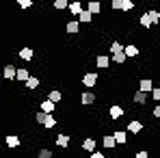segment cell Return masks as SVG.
Returning a JSON list of instances; mask_svg holds the SVG:
<instances>
[{"instance_id": "obj_1", "label": "cell", "mask_w": 160, "mask_h": 158, "mask_svg": "<svg viewBox=\"0 0 160 158\" xmlns=\"http://www.w3.org/2000/svg\"><path fill=\"white\" fill-rule=\"evenodd\" d=\"M149 98H152V95H149L147 91H141V89H138V91H134V93H132V102H134L136 106H145V104H147V100H149Z\"/></svg>"}, {"instance_id": "obj_2", "label": "cell", "mask_w": 160, "mask_h": 158, "mask_svg": "<svg viewBox=\"0 0 160 158\" xmlns=\"http://www.w3.org/2000/svg\"><path fill=\"white\" fill-rule=\"evenodd\" d=\"M98 82H100V76H98L95 72H87V74L82 76V84H84V87H98Z\"/></svg>"}, {"instance_id": "obj_3", "label": "cell", "mask_w": 160, "mask_h": 158, "mask_svg": "<svg viewBox=\"0 0 160 158\" xmlns=\"http://www.w3.org/2000/svg\"><path fill=\"white\" fill-rule=\"evenodd\" d=\"M98 102V95L93 93V91H84V93H80V104L82 106H91Z\"/></svg>"}, {"instance_id": "obj_4", "label": "cell", "mask_w": 160, "mask_h": 158, "mask_svg": "<svg viewBox=\"0 0 160 158\" xmlns=\"http://www.w3.org/2000/svg\"><path fill=\"white\" fill-rule=\"evenodd\" d=\"M102 147L108 150V152H115V147H117L115 134H104V136H102Z\"/></svg>"}, {"instance_id": "obj_5", "label": "cell", "mask_w": 160, "mask_h": 158, "mask_svg": "<svg viewBox=\"0 0 160 158\" xmlns=\"http://www.w3.org/2000/svg\"><path fill=\"white\" fill-rule=\"evenodd\" d=\"M15 76H18V69H15L11 63H7L4 69H2V78L4 80H15Z\"/></svg>"}, {"instance_id": "obj_6", "label": "cell", "mask_w": 160, "mask_h": 158, "mask_svg": "<svg viewBox=\"0 0 160 158\" xmlns=\"http://www.w3.org/2000/svg\"><path fill=\"white\" fill-rule=\"evenodd\" d=\"M110 61H112V59L106 56V54H98V56H95V65H98L100 69H108V67H110Z\"/></svg>"}, {"instance_id": "obj_7", "label": "cell", "mask_w": 160, "mask_h": 158, "mask_svg": "<svg viewBox=\"0 0 160 158\" xmlns=\"http://www.w3.org/2000/svg\"><path fill=\"white\" fill-rule=\"evenodd\" d=\"M65 33H69V35H78V33H80V20H72V22H67V24H65Z\"/></svg>"}, {"instance_id": "obj_8", "label": "cell", "mask_w": 160, "mask_h": 158, "mask_svg": "<svg viewBox=\"0 0 160 158\" xmlns=\"http://www.w3.org/2000/svg\"><path fill=\"white\" fill-rule=\"evenodd\" d=\"M126 130L130 132V134H141V130H143V121H138V119H132L130 124H128V128Z\"/></svg>"}, {"instance_id": "obj_9", "label": "cell", "mask_w": 160, "mask_h": 158, "mask_svg": "<svg viewBox=\"0 0 160 158\" xmlns=\"http://www.w3.org/2000/svg\"><path fill=\"white\" fill-rule=\"evenodd\" d=\"M138 89L152 93V89H154V80H152V78H138Z\"/></svg>"}, {"instance_id": "obj_10", "label": "cell", "mask_w": 160, "mask_h": 158, "mask_svg": "<svg viewBox=\"0 0 160 158\" xmlns=\"http://www.w3.org/2000/svg\"><path fill=\"white\" fill-rule=\"evenodd\" d=\"M78 20H80V24H87V26H89V24L93 22V13H91L89 9H82L80 15H78Z\"/></svg>"}, {"instance_id": "obj_11", "label": "cell", "mask_w": 160, "mask_h": 158, "mask_svg": "<svg viewBox=\"0 0 160 158\" xmlns=\"http://www.w3.org/2000/svg\"><path fill=\"white\" fill-rule=\"evenodd\" d=\"M123 50H126V54H128V59H136V56L141 54L138 46H134V43H126V46H123Z\"/></svg>"}, {"instance_id": "obj_12", "label": "cell", "mask_w": 160, "mask_h": 158, "mask_svg": "<svg viewBox=\"0 0 160 158\" xmlns=\"http://www.w3.org/2000/svg\"><path fill=\"white\" fill-rule=\"evenodd\" d=\"M69 143H72L69 134H58V136H56V145H58L61 150H67V147H69Z\"/></svg>"}, {"instance_id": "obj_13", "label": "cell", "mask_w": 160, "mask_h": 158, "mask_svg": "<svg viewBox=\"0 0 160 158\" xmlns=\"http://www.w3.org/2000/svg\"><path fill=\"white\" fill-rule=\"evenodd\" d=\"M41 110H46V113H54L56 110V102L54 100H50V98H46L43 102H41V106H39Z\"/></svg>"}, {"instance_id": "obj_14", "label": "cell", "mask_w": 160, "mask_h": 158, "mask_svg": "<svg viewBox=\"0 0 160 158\" xmlns=\"http://www.w3.org/2000/svg\"><path fill=\"white\" fill-rule=\"evenodd\" d=\"M112 61H115L117 65H123V63L128 61V54H126V50H117V52H112Z\"/></svg>"}, {"instance_id": "obj_15", "label": "cell", "mask_w": 160, "mask_h": 158, "mask_svg": "<svg viewBox=\"0 0 160 158\" xmlns=\"http://www.w3.org/2000/svg\"><path fill=\"white\" fill-rule=\"evenodd\" d=\"M115 141H117V145H126V141H128V130H115Z\"/></svg>"}, {"instance_id": "obj_16", "label": "cell", "mask_w": 160, "mask_h": 158, "mask_svg": "<svg viewBox=\"0 0 160 158\" xmlns=\"http://www.w3.org/2000/svg\"><path fill=\"white\" fill-rule=\"evenodd\" d=\"M87 9H89L93 15H100V11H102V2H100V0H89Z\"/></svg>"}, {"instance_id": "obj_17", "label": "cell", "mask_w": 160, "mask_h": 158, "mask_svg": "<svg viewBox=\"0 0 160 158\" xmlns=\"http://www.w3.org/2000/svg\"><path fill=\"white\" fill-rule=\"evenodd\" d=\"M4 141H7V147H11V150H15V147H20V143H22L18 134H9V136H7Z\"/></svg>"}, {"instance_id": "obj_18", "label": "cell", "mask_w": 160, "mask_h": 158, "mask_svg": "<svg viewBox=\"0 0 160 158\" xmlns=\"http://www.w3.org/2000/svg\"><path fill=\"white\" fill-rule=\"evenodd\" d=\"M95 145H98V143H95V139H91V136H87V139L82 141V150H84L87 154H91V152L95 150Z\"/></svg>"}, {"instance_id": "obj_19", "label": "cell", "mask_w": 160, "mask_h": 158, "mask_svg": "<svg viewBox=\"0 0 160 158\" xmlns=\"http://www.w3.org/2000/svg\"><path fill=\"white\" fill-rule=\"evenodd\" d=\"M82 9H84V7H82V2H80V0H74V2H69V13H72L74 18H78Z\"/></svg>"}, {"instance_id": "obj_20", "label": "cell", "mask_w": 160, "mask_h": 158, "mask_svg": "<svg viewBox=\"0 0 160 158\" xmlns=\"http://www.w3.org/2000/svg\"><path fill=\"white\" fill-rule=\"evenodd\" d=\"M108 113H110V117H112V119H121V117H123V108H121L119 104H112Z\"/></svg>"}, {"instance_id": "obj_21", "label": "cell", "mask_w": 160, "mask_h": 158, "mask_svg": "<svg viewBox=\"0 0 160 158\" xmlns=\"http://www.w3.org/2000/svg\"><path fill=\"white\" fill-rule=\"evenodd\" d=\"M54 126H56V117H54V113H48L46 115V121H43V128L46 130H52Z\"/></svg>"}, {"instance_id": "obj_22", "label": "cell", "mask_w": 160, "mask_h": 158, "mask_svg": "<svg viewBox=\"0 0 160 158\" xmlns=\"http://www.w3.org/2000/svg\"><path fill=\"white\" fill-rule=\"evenodd\" d=\"M138 24H141V28H149V26H154V24H152V18H149V13H147V11H145V13H143V15L138 18Z\"/></svg>"}, {"instance_id": "obj_23", "label": "cell", "mask_w": 160, "mask_h": 158, "mask_svg": "<svg viewBox=\"0 0 160 158\" xmlns=\"http://www.w3.org/2000/svg\"><path fill=\"white\" fill-rule=\"evenodd\" d=\"M18 54H20V59H22V61H30V59L35 56V50H32V48H22Z\"/></svg>"}, {"instance_id": "obj_24", "label": "cell", "mask_w": 160, "mask_h": 158, "mask_svg": "<svg viewBox=\"0 0 160 158\" xmlns=\"http://www.w3.org/2000/svg\"><path fill=\"white\" fill-rule=\"evenodd\" d=\"M26 84L28 91H35V89H39V78H35V76H28V80L24 82Z\"/></svg>"}, {"instance_id": "obj_25", "label": "cell", "mask_w": 160, "mask_h": 158, "mask_svg": "<svg viewBox=\"0 0 160 158\" xmlns=\"http://www.w3.org/2000/svg\"><path fill=\"white\" fill-rule=\"evenodd\" d=\"M52 7L56 11H63V9H69V0H54Z\"/></svg>"}, {"instance_id": "obj_26", "label": "cell", "mask_w": 160, "mask_h": 158, "mask_svg": "<svg viewBox=\"0 0 160 158\" xmlns=\"http://www.w3.org/2000/svg\"><path fill=\"white\" fill-rule=\"evenodd\" d=\"M28 76H30V74H28L26 67H20V69H18V76H15V80H20V82H26Z\"/></svg>"}, {"instance_id": "obj_27", "label": "cell", "mask_w": 160, "mask_h": 158, "mask_svg": "<svg viewBox=\"0 0 160 158\" xmlns=\"http://www.w3.org/2000/svg\"><path fill=\"white\" fill-rule=\"evenodd\" d=\"M48 98H50V100H54L56 104H58V102H63V93H61L58 89H52V91L48 93Z\"/></svg>"}, {"instance_id": "obj_28", "label": "cell", "mask_w": 160, "mask_h": 158, "mask_svg": "<svg viewBox=\"0 0 160 158\" xmlns=\"http://www.w3.org/2000/svg\"><path fill=\"white\" fill-rule=\"evenodd\" d=\"M147 13H149V18H152V24H154V26H158L160 11H156V9H147Z\"/></svg>"}, {"instance_id": "obj_29", "label": "cell", "mask_w": 160, "mask_h": 158, "mask_svg": "<svg viewBox=\"0 0 160 158\" xmlns=\"http://www.w3.org/2000/svg\"><path fill=\"white\" fill-rule=\"evenodd\" d=\"M46 115H48V113L39 108V113H35V121H37L39 126H43V121H46Z\"/></svg>"}, {"instance_id": "obj_30", "label": "cell", "mask_w": 160, "mask_h": 158, "mask_svg": "<svg viewBox=\"0 0 160 158\" xmlns=\"http://www.w3.org/2000/svg\"><path fill=\"white\" fill-rule=\"evenodd\" d=\"M134 9V0H123V7H121V13H130Z\"/></svg>"}, {"instance_id": "obj_31", "label": "cell", "mask_w": 160, "mask_h": 158, "mask_svg": "<svg viewBox=\"0 0 160 158\" xmlns=\"http://www.w3.org/2000/svg\"><path fill=\"white\" fill-rule=\"evenodd\" d=\"M37 156H39V158H52V150H46V147H41V150L37 152Z\"/></svg>"}, {"instance_id": "obj_32", "label": "cell", "mask_w": 160, "mask_h": 158, "mask_svg": "<svg viewBox=\"0 0 160 158\" xmlns=\"http://www.w3.org/2000/svg\"><path fill=\"white\" fill-rule=\"evenodd\" d=\"M110 7H112V11H121L123 0H110Z\"/></svg>"}, {"instance_id": "obj_33", "label": "cell", "mask_w": 160, "mask_h": 158, "mask_svg": "<svg viewBox=\"0 0 160 158\" xmlns=\"http://www.w3.org/2000/svg\"><path fill=\"white\" fill-rule=\"evenodd\" d=\"M18 7L20 9H30L32 7V0H18Z\"/></svg>"}, {"instance_id": "obj_34", "label": "cell", "mask_w": 160, "mask_h": 158, "mask_svg": "<svg viewBox=\"0 0 160 158\" xmlns=\"http://www.w3.org/2000/svg\"><path fill=\"white\" fill-rule=\"evenodd\" d=\"M117 50H123V46H121L119 41H112V43H110V54L117 52Z\"/></svg>"}, {"instance_id": "obj_35", "label": "cell", "mask_w": 160, "mask_h": 158, "mask_svg": "<svg viewBox=\"0 0 160 158\" xmlns=\"http://www.w3.org/2000/svg\"><path fill=\"white\" fill-rule=\"evenodd\" d=\"M152 98H154L156 102H160V87H154V89H152Z\"/></svg>"}, {"instance_id": "obj_36", "label": "cell", "mask_w": 160, "mask_h": 158, "mask_svg": "<svg viewBox=\"0 0 160 158\" xmlns=\"http://www.w3.org/2000/svg\"><path fill=\"white\" fill-rule=\"evenodd\" d=\"M152 115H154L156 119H160V102H158L156 106H154V110H152Z\"/></svg>"}, {"instance_id": "obj_37", "label": "cell", "mask_w": 160, "mask_h": 158, "mask_svg": "<svg viewBox=\"0 0 160 158\" xmlns=\"http://www.w3.org/2000/svg\"><path fill=\"white\" fill-rule=\"evenodd\" d=\"M104 156H106L104 152H98V150H93V152H91V158H104Z\"/></svg>"}, {"instance_id": "obj_38", "label": "cell", "mask_w": 160, "mask_h": 158, "mask_svg": "<svg viewBox=\"0 0 160 158\" xmlns=\"http://www.w3.org/2000/svg\"><path fill=\"white\" fill-rule=\"evenodd\" d=\"M149 156V152L147 150H141V152H136V158H147Z\"/></svg>"}, {"instance_id": "obj_39", "label": "cell", "mask_w": 160, "mask_h": 158, "mask_svg": "<svg viewBox=\"0 0 160 158\" xmlns=\"http://www.w3.org/2000/svg\"><path fill=\"white\" fill-rule=\"evenodd\" d=\"M158 26H160V18H158Z\"/></svg>"}, {"instance_id": "obj_40", "label": "cell", "mask_w": 160, "mask_h": 158, "mask_svg": "<svg viewBox=\"0 0 160 158\" xmlns=\"http://www.w3.org/2000/svg\"><path fill=\"white\" fill-rule=\"evenodd\" d=\"M80 2H87V0H80Z\"/></svg>"}]
</instances>
